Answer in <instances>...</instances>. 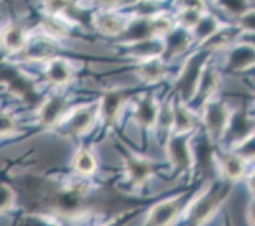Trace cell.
Listing matches in <instances>:
<instances>
[{"label": "cell", "mask_w": 255, "mask_h": 226, "mask_svg": "<svg viewBox=\"0 0 255 226\" xmlns=\"http://www.w3.org/2000/svg\"><path fill=\"white\" fill-rule=\"evenodd\" d=\"M0 83L4 84L11 94L22 98L24 102H36L38 98L33 80L13 65H0Z\"/></svg>", "instance_id": "obj_1"}, {"label": "cell", "mask_w": 255, "mask_h": 226, "mask_svg": "<svg viewBox=\"0 0 255 226\" xmlns=\"http://www.w3.org/2000/svg\"><path fill=\"white\" fill-rule=\"evenodd\" d=\"M203 69H205V60H203V56L201 53H196L185 62L177 83L178 92L180 93L183 99L189 101L191 98L194 97L197 89H198V84L201 80V76H202Z\"/></svg>", "instance_id": "obj_2"}, {"label": "cell", "mask_w": 255, "mask_h": 226, "mask_svg": "<svg viewBox=\"0 0 255 226\" xmlns=\"http://www.w3.org/2000/svg\"><path fill=\"white\" fill-rule=\"evenodd\" d=\"M227 193H229V188L224 185L203 193L194 209L193 218H192L194 224H203L210 220L213 214L219 210L220 205L226 199Z\"/></svg>", "instance_id": "obj_3"}, {"label": "cell", "mask_w": 255, "mask_h": 226, "mask_svg": "<svg viewBox=\"0 0 255 226\" xmlns=\"http://www.w3.org/2000/svg\"><path fill=\"white\" fill-rule=\"evenodd\" d=\"M231 113L226 104L217 101L206 102L203 111V121L207 131L212 137H219L226 131L227 125L230 123Z\"/></svg>", "instance_id": "obj_4"}, {"label": "cell", "mask_w": 255, "mask_h": 226, "mask_svg": "<svg viewBox=\"0 0 255 226\" xmlns=\"http://www.w3.org/2000/svg\"><path fill=\"white\" fill-rule=\"evenodd\" d=\"M168 157L171 164L180 169H188L193 165V151L184 134H175L169 140Z\"/></svg>", "instance_id": "obj_5"}, {"label": "cell", "mask_w": 255, "mask_h": 226, "mask_svg": "<svg viewBox=\"0 0 255 226\" xmlns=\"http://www.w3.org/2000/svg\"><path fill=\"white\" fill-rule=\"evenodd\" d=\"M179 214V202L178 200H168V201L159 202L150 210L146 224L147 225H170Z\"/></svg>", "instance_id": "obj_6"}, {"label": "cell", "mask_w": 255, "mask_h": 226, "mask_svg": "<svg viewBox=\"0 0 255 226\" xmlns=\"http://www.w3.org/2000/svg\"><path fill=\"white\" fill-rule=\"evenodd\" d=\"M96 113L90 107H79L65 122L66 131L70 135H82L92 129Z\"/></svg>", "instance_id": "obj_7"}, {"label": "cell", "mask_w": 255, "mask_h": 226, "mask_svg": "<svg viewBox=\"0 0 255 226\" xmlns=\"http://www.w3.org/2000/svg\"><path fill=\"white\" fill-rule=\"evenodd\" d=\"M66 109H68V101L65 98H50L39 109V121L47 127H53L62 120Z\"/></svg>", "instance_id": "obj_8"}, {"label": "cell", "mask_w": 255, "mask_h": 226, "mask_svg": "<svg viewBox=\"0 0 255 226\" xmlns=\"http://www.w3.org/2000/svg\"><path fill=\"white\" fill-rule=\"evenodd\" d=\"M126 173L133 185L142 186L152 176V165L145 158L132 154L126 159Z\"/></svg>", "instance_id": "obj_9"}, {"label": "cell", "mask_w": 255, "mask_h": 226, "mask_svg": "<svg viewBox=\"0 0 255 226\" xmlns=\"http://www.w3.org/2000/svg\"><path fill=\"white\" fill-rule=\"evenodd\" d=\"M126 102V93L121 90H111L107 92L101 99V112L104 121L113 123L117 121L121 111Z\"/></svg>", "instance_id": "obj_10"}, {"label": "cell", "mask_w": 255, "mask_h": 226, "mask_svg": "<svg viewBox=\"0 0 255 226\" xmlns=\"http://www.w3.org/2000/svg\"><path fill=\"white\" fill-rule=\"evenodd\" d=\"M136 120L142 127L150 129L156 125L160 116V107L156 99L152 97H143L140 99L135 112Z\"/></svg>", "instance_id": "obj_11"}, {"label": "cell", "mask_w": 255, "mask_h": 226, "mask_svg": "<svg viewBox=\"0 0 255 226\" xmlns=\"http://www.w3.org/2000/svg\"><path fill=\"white\" fill-rule=\"evenodd\" d=\"M164 51H165V41L160 39L159 37H151V38L142 39V41L132 42L131 53L142 60L159 57Z\"/></svg>", "instance_id": "obj_12"}, {"label": "cell", "mask_w": 255, "mask_h": 226, "mask_svg": "<svg viewBox=\"0 0 255 226\" xmlns=\"http://www.w3.org/2000/svg\"><path fill=\"white\" fill-rule=\"evenodd\" d=\"M126 39L131 42L142 41V39L151 38L156 37L154 33V28H152L151 15L149 17H140L136 20L129 23L128 27H125L122 32Z\"/></svg>", "instance_id": "obj_13"}, {"label": "cell", "mask_w": 255, "mask_h": 226, "mask_svg": "<svg viewBox=\"0 0 255 226\" xmlns=\"http://www.w3.org/2000/svg\"><path fill=\"white\" fill-rule=\"evenodd\" d=\"M93 23L99 32L107 36H117L124 32L125 25L121 18L111 11H99L93 18Z\"/></svg>", "instance_id": "obj_14"}, {"label": "cell", "mask_w": 255, "mask_h": 226, "mask_svg": "<svg viewBox=\"0 0 255 226\" xmlns=\"http://www.w3.org/2000/svg\"><path fill=\"white\" fill-rule=\"evenodd\" d=\"M171 126H173L175 134H188L194 129L196 120L189 109L182 103L174 106L171 111Z\"/></svg>", "instance_id": "obj_15"}, {"label": "cell", "mask_w": 255, "mask_h": 226, "mask_svg": "<svg viewBox=\"0 0 255 226\" xmlns=\"http://www.w3.org/2000/svg\"><path fill=\"white\" fill-rule=\"evenodd\" d=\"M48 81L56 85H64L73 78V70L69 62L64 59H52L46 70Z\"/></svg>", "instance_id": "obj_16"}, {"label": "cell", "mask_w": 255, "mask_h": 226, "mask_svg": "<svg viewBox=\"0 0 255 226\" xmlns=\"http://www.w3.org/2000/svg\"><path fill=\"white\" fill-rule=\"evenodd\" d=\"M137 73L146 81H160L165 75V66L160 57H151V59H145L140 67L137 69Z\"/></svg>", "instance_id": "obj_17"}, {"label": "cell", "mask_w": 255, "mask_h": 226, "mask_svg": "<svg viewBox=\"0 0 255 226\" xmlns=\"http://www.w3.org/2000/svg\"><path fill=\"white\" fill-rule=\"evenodd\" d=\"M83 204V192L79 188L64 191L57 196L56 205L64 213H75Z\"/></svg>", "instance_id": "obj_18"}, {"label": "cell", "mask_w": 255, "mask_h": 226, "mask_svg": "<svg viewBox=\"0 0 255 226\" xmlns=\"http://www.w3.org/2000/svg\"><path fill=\"white\" fill-rule=\"evenodd\" d=\"M1 41L9 51H20L27 45V38H25L23 28L15 24L6 28L1 37Z\"/></svg>", "instance_id": "obj_19"}, {"label": "cell", "mask_w": 255, "mask_h": 226, "mask_svg": "<svg viewBox=\"0 0 255 226\" xmlns=\"http://www.w3.org/2000/svg\"><path fill=\"white\" fill-rule=\"evenodd\" d=\"M165 39V51H168L170 55H177V53L182 52L191 43V37L188 36L185 31H173L171 29L168 34H166Z\"/></svg>", "instance_id": "obj_20"}, {"label": "cell", "mask_w": 255, "mask_h": 226, "mask_svg": "<svg viewBox=\"0 0 255 226\" xmlns=\"http://www.w3.org/2000/svg\"><path fill=\"white\" fill-rule=\"evenodd\" d=\"M219 28L220 23L216 18L212 17V15H205L203 14L202 18L199 19V22L192 28V31H193V37L205 41L208 37L212 36Z\"/></svg>", "instance_id": "obj_21"}, {"label": "cell", "mask_w": 255, "mask_h": 226, "mask_svg": "<svg viewBox=\"0 0 255 226\" xmlns=\"http://www.w3.org/2000/svg\"><path fill=\"white\" fill-rule=\"evenodd\" d=\"M222 168H224L225 176L231 181H238L244 176V160L239 155H226L222 159Z\"/></svg>", "instance_id": "obj_22"}, {"label": "cell", "mask_w": 255, "mask_h": 226, "mask_svg": "<svg viewBox=\"0 0 255 226\" xmlns=\"http://www.w3.org/2000/svg\"><path fill=\"white\" fill-rule=\"evenodd\" d=\"M234 37H235V32L231 28H225L224 29V28L220 27L212 36L205 39L203 46L210 48V50H219V48L226 47L233 41Z\"/></svg>", "instance_id": "obj_23"}, {"label": "cell", "mask_w": 255, "mask_h": 226, "mask_svg": "<svg viewBox=\"0 0 255 226\" xmlns=\"http://www.w3.org/2000/svg\"><path fill=\"white\" fill-rule=\"evenodd\" d=\"M74 167L79 173L90 176L96 172L97 160L90 151L80 150L76 153L75 158H74Z\"/></svg>", "instance_id": "obj_24"}, {"label": "cell", "mask_w": 255, "mask_h": 226, "mask_svg": "<svg viewBox=\"0 0 255 226\" xmlns=\"http://www.w3.org/2000/svg\"><path fill=\"white\" fill-rule=\"evenodd\" d=\"M255 60V47L241 46L233 52L230 57V66L233 69H243L252 65Z\"/></svg>", "instance_id": "obj_25"}, {"label": "cell", "mask_w": 255, "mask_h": 226, "mask_svg": "<svg viewBox=\"0 0 255 226\" xmlns=\"http://www.w3.org/2000/svg\"><path fill=\"white\" fill-rule=\"evenodd\" d=\"M53 45L46 38H37L27 50V55L29 59L43 60L51 57L53 55Z\"/></svg>", "instance_id": "obj_26"}, {"label": "cell", "mask_w": 255, "mask_h": 226, "mask_svg": "<svg viewBox=\"0 0 255 226\" xmlns=\"http://www.w3.org/2000/svg\"><path fill=\"white\" fill-rule=\"evenodd\" d=\"M42 27L50 37H64L68 33L66 27L56 18H46L42 23Z\"/></svg>", "instance_id": "obj_27"}, {"label": "cell", "mask_w": 255, "mask_h": 226, "mask_svg": "<svg viewBox=\"0 0 255 226\" xmlns=\"http://www.w3.org/2000/svg\"><path fill=\"white\" fill-rule=\"evenodd\" d=\"M203 13L205 11L179 10V20L183 24V27L187 28V29H192L199 22V19L202 18Z\"/></svg>", "instance_id": "obj_28"}, {"label": "cell", "mask_w": 255, "mask_h": 226, "mask_svg": "<svg viewBox=\"0 0 255 226\" xmlns=\"http://www.w3.org/2000/svg\"><path fill=\"white\" fill-rule=\"evenodd\" d=\"M15 200V195L5 183H0V213L10 209Z\"/></svg>", "instance_id": "obj_29"}, {"label": "cell", "mask_w": 255, "mask_h": 226, "mask_svg": "<svg viewBox=\"0 0 255 226\" xmlns=\"http://www.w3.org/2000/svg\"><path fill=\"white\" fill-rule=\"evenodd\" d=\"M239 25L243 31L255 33V9H247L239 15Z\"/></svg>", "instance_id": "obj_30"}, {"label": "cell", "mask_w": 255, "mask_h": 226, "mask_svg": "<svg viewBox=\"0 0 255 226\" xmlns=\"http://www.w3.org/2000/svg\"><path fill=\"white\" fill-rule=\"evenodd\" d=\"M217 1L225 10L234 14H239V15L243 11L247 10L248 5H249L248 0H217Z\"/></svg>", "instance_id": "obj_31"}, {"label": "cell", "mask_w": 255, "mask_h": 226, "mask_svg": "<svg viewBox=\"0 0 255 226\" xmlns=\"http://www.w3.org/2000/svg\"><path fill=\"white\" fill-rule=\"evenodd\" d=\"M73 0H45V6L51 14H60L70 8Z\"/></svg>", "instance_id": "obj_32"}, {"label": "cell", "mask_w": 255, "mask_h": 226, "mask_svg": "<svg viewBox=\"0 0 255 226\" xmlns=\"http://www.w3.org/2000/svg\"><path fill=\"white\" fill-rule=\"evenodd\" d=\"M239 154L243 157L255 158V132L250 134L239 146Z\"/></svg>", "instance_id": "obj_33"}, {"label": "cell", "mask_w": 255, "mask_h": 226, "mask_svg": "<svg viewBox=\"0 0 255 226\" xmlns=\"http://www.w3.org/2000/svg\"><path fill=\"white\" fill-rule=\"evenodd\" d=\"M179 10H199L205 11V0H177Z\"/></svg>", "instance_id": "obj_34"}, {"label": "cell", "mask_w": 255, "mask_h": 226, "mask_svg": "<svg viewBox=\"0 0 255 226\" xmlns=\"http://www.w3.org/2000/svg\"><path fill=\"white\" fill-rule=\"evenodd\" d=\"M15 130V121L6 113H0V136L8 135Z\"/></svg>", "instance_id": "obj_35"}, {"label": "cell", "mask_w": 255, "mask_h": 226, "mask_svg": "<svg viewBox=\"0 0 255 226\" xmlns=\"http://www.w3.org/2000/svg\"><path fill=\"white\" fill-rule=\"evenodd\" d=\"M248 218H249L250 224L255 225V200L250 202L249 207H248Z\"/></svg>", "instance_id": "obj_36"}, {"label": "cell", "mask_w": 255, "mask_h": 226, "mask_svg": "<svg viewBox=\"0 0 255 226\" xmlns=\"http://www.w3.org/2000/svg\"><path fill=\"white\" fill-rule=\"evenodd\" d=\"M104 5H121V4H126L128 0H98Z\"/></svg>", "instance_id": "obj_37"}, {"label": "cell", "mask_w": 255, "mask_h": 226, "mask_svg": "<svg viewBox=\"0 0 255 226\" xmlns=\"http://www.w3.org/2000/svg\"><path fill=\"white\" fill-rule=\"evenodd\" d=\"M252 187H253V191L255 192V176L253 177V179H252Z\"/></svg>", "instance_id": "obj_38"}]
</instances>
